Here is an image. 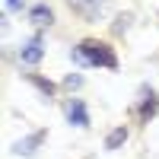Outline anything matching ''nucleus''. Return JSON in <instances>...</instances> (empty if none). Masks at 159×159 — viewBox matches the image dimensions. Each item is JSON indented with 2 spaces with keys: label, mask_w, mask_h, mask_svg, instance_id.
<instances>
[{
  "label": "nucleus",
  "mask_w": 159,
  "mask_h": 159,
  "mask_svg": "<svg viewBox=\"0 0 159 159\" xmlns=\"http://www.w3.org/2000/svg\"><path fill=\"white\" fill-rule=\"evenodd\" d=\"M156 108H159V99H156L153 92H150V99H147V102L140 105V118H143V121H150V118L156 115Z\"/></svg>",
  "instance_id": "obj_9"
},
{
  "label": "nucleus",
  "mask_w": 159,
  "mask_h": 159,
  "mask_svg": "<svg viewBox=\"0 0 159 159\" xmlns=\"http://www.w3.org/2000/svg\"><path fill=\"white\" fill-rule=\"evenodd\" d=\"M80 83H83V76H67V80H64V86H67V89H76Z\"/></svg>",
  "instance_id": "obj_10"
},
{
  "label": "nucleus",
  "mask_w": 159,
  "mask_h": 159,
  "mask_svg": "<svg viewBox=\"0 0 159 159\" xmlns=\"http://www.w3.org/2000/svg\"><path fill=\"white\" fill-rule=\"evenodd\" d=\"M29 19L35 25H51V22H54V13H51V7H45V3H35L29 10Z\"/></svg>",
  "instance_id": "obj_5"
},
{
  "label": "nucleus",
  "mask_w": 159,
  "mask_h": 159,
  "mask_svg": "<svg viewBox=\"0 0 159 159\" xmlns=\"http://www.w3.org/2000/svg\"><path fill=\"white\" fill-rule=\"evenodd\" d=\"M42 140H45V130H35L32 137H25V140H19L16 147H13V153H19V156H32L38 147H42Z\"/></svg>",
  "instance_id": "obj_4"
},
{
  "label": "nucleus",
  "mask_w": 159,
  "mask_h": 159,
  "mask_svg": "<svg viewBox=\"0 0 159 159\" xmlns=\"http://www.w3.org/2000/svg\"><path fill=\"white\" fill-rule=\"evenodd\" d=\"M67 3H70L76 13H83V16H89V19H92V16H96V13L102 10V3H105V0H67Z\"/></svg>",
  "instance_id": "obj_6"
},
{
  "label": "nucleus",
  "mask_w": 159,
  "mask_h": 159,
  "mask_svg": "<svg viewBox=\"0 0 159 159\" xmlns=\"http://www.w3.org/2000/svg\"><path fill=\"white\" fill-rule=\"evenodd\" d=\"M67 121L76 124V127H89V111H86L83 99H73V102L67 105Z\"/></svg>",
  "instance_id": "obj_3"
},
{
  "label": "nucleus",
  "mask_w": 159,
  "mask_h": 159,
  "mask_svg": "<svg viewBox=\"0 0 159 159\" xmlns=\"http://www.w3.org/2000/svg\"><path fill=\"white\" fill-rule=\"evenodd\" d=\"M127 140V127L121 124V127H115L111 130V134L108 137H105V150H118V147H121V143Z\"/></svg>",
  "instance_id": "obj_7"
},
{
  "label": "nucleus",
  "mask_w": 159,
  "mask_h": 159,
  "mask_svg": "<svg viewBox=\"0 0 159 159\" xmlns=\"http://www.w3.org/2000/svg\"><path fill=\"white\" fill-rule=\"evenodd\" d=\"M29 83H32V86H35L38 92H42L45 99H51V96H54V92H57V86L51 83V80H42V76H29Z\"/></svg>",
  "instance_id": "obj_8"
},
{
  "label": "nucleus",
  "mask_w": 159,
  "mask_h": 159,
  "mask_svg": "<svg viewBox=\"0 0 159 159\" xmlns=\"http://www.w3.org/2000/svg\"><path fill=\"white\" fill-rule=\"evenodd\" d=\"M73 61L76 64H86V67H108V70L118 67L115 51L105 45V42H80L73 48Z\"/></svg>",
  "instance_id": "obj_1"
},
{
  "label": "nucleus",
  "mask_w": 159,
  "mask_h": 159,
  "mask_svg": "<svg viewBox=\"0 0 159 159\" xmlns=\"http://www.w3.org/2000/svg\"><path fill=\"white\" fill-rule=\"evenodd\" d=\"M25 0H7V10H22Z\"/></svg>",
  "instance_id": "obj_11"
},
{
  "label": "nucleus",
  "mask_w": 159,
  "mask_h": 159,
  "mask_svg": "<svg viewBox=\"0 0 159 159\" xmlns=\"http://www.w3.org/2000/svg\"><path fill=\"white\" fill-rule=\"evenodd\" d=\"M42 57H45V42H42V35H32L29 42L19 48V61L22 64H38Z\"/></svg>",
  "instance_id": "obj_2"
}]
</instances>
